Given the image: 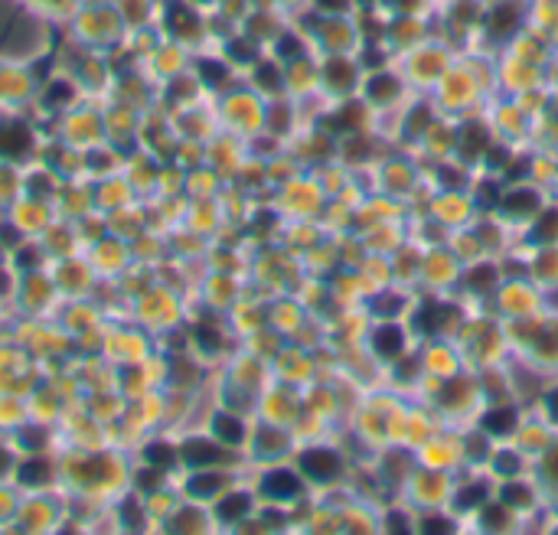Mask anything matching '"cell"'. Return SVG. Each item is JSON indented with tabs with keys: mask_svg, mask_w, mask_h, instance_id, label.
<instances>
[{
	"mask_svg": "<svg viewBox=\"0 0 558 535\" xmlns=\"http://www.w3.org/2000/svg\"><path fill=\"white\" fill-rule=\"evenodd\" d=\"M327 79H330L333 85H350V82H353L350 62H343V59H333L330 66H327Z\"/></svg>",
	"mask_w": 558,
	"mask_h": 535,
	"instance_id": "2e32d148",
	"label": "cell"
},
{
	"mask_svg": "<svg viewBox=\"0 0 558 535\" xmlns=\"http://www.w3.org/2000/svg\"><path fill=\"white\" fill-rule=\"evenodd\" d=\"M222 483H226L222 477H196L193 483H189V489H193L196 496H209V493H216Z\"/></svg>",
	"mask_w": 558,
	"mask_h": 535,
	"instance_id": "ac0fdd59",
	"label": "cell"
},
{
	"mask_svg": "<svg viewBox=\"0 0 558 535\" xmlns=\"http://www.w3.org/2000/svg\"><path fill=\"white\" fill-rule=\"evenodd\" d=\"M425 124V111H415V121H411V131H418Z\"/></svg>",
	"mask_w": 558,
	"mask_h": 535,
	"instance_id": "836d02e7",
	"label": "cell"
},
{
	"mask_svg": "<svg viewBox=\"0 0 558 535\" xmlns=\"http://www.w3.org/2000/svg\"><path fill=\"white\" fill-rule=\"evenodd\" d=\"M183 457H186L189 463H219V460H229L216 444H206V441H189L186 447H183Z\"/></svg>",
	"mask_w": 558,
	"mask_h": 535,
	"instance_id": "277c9868",
	"label": "cell"
},
{
	"mask_svg": "<svg viewBox=\"0 0 558 535\" xmlns=\"http://www.w3.org/2000/svg\"><path fill=\"white\" fill-rule=\"evenodd\" d=\"M516 27H519V7H516V4H500V7L490 13V29H493V36L512 33Z\"/></svg>",
	"mask_w": 558,
	"mask_h": 535,
	"instance_id": "7a4b0ae2",
	"label": "cell"
},
{
	"mask_svg": "<svg viewBox=\"0 0 558 535\" xmlns=\"http://www.w3.org/2000/svg\"><path fill=\"white\" fill-rule=\"evenodd\" d=\"M441 317H447V310L437 307V304H428V307L418 313V327H421V330H437V327H441Z\"/></svg>",
	"mask_w": 558,
	"mask_h": 535,
	"instance_id": "5bb4252c",
	"label": "cell"
},
{
	"mask_svg": "<svg viewBox=\"0 0 558 535\" xmlns=\"http://www.w3.org/2000/svg\"><path fill=\"white\" fill-rule=\"evenodd\" d=\"M512 424H516V412L512 408H496V412H490L483 418V428L490 434H506Z\"/></svg>",
	"mask_w": 558,
	"mask_h": 535,
	"instance_id": "8992f818",
	"label": "cell"
},
{
	"mask_svg": "<svg viewBox=\"0 0 558 535\" xmlns=\"http://www.w3.org/2000/svg\"><path fill=\"white\" fill-rule=\"evenodd\" d=\"M493 284H496V274H493V268H473L470 271V287L473 291H490Z\"/></svg>",
	"mask_w": 558,
	"mask_h": 535,
	"instance_id": "e0dca14e",
	"label": "cell"
},
{
	"mask_svg": "<svg viewBox=\"0 0 558 535\" xmlns=\"http://www.w3.org/2000/svg\"><path fill=\"white\" fill-rule=\"evenodd\" d=\"M483 493H486L483 487H470V489H464V493L457 496V503H461V506H473V503H480V499H483Z\"/></svg>",
	"mask_w": 558,
	"mask_h": 535,
	"instance_id": "ffe728a7",
	"label": "cell"
},
{
	"mask_svg": "<svg viewBox=\"0 0 558 535\" xmlns=\"http://www.w3.org/2000/svg\"><path fill=\"white\" fill-rule=\"evenodd\" d=\"M281 53H284V56H297V53H301V46H297V43L287 36V39L281 43Z\"/></svg>",
	"mask_w": 558,
	"mask_h": 535,
	"instance_id": "f546056e",
	"label": "cell"
},
{
	"mask_svg": "<svg viewBox=\"0 0 558 535\" xmlns=\"http://www.w3.org/2000/svg\"><path fill=\"white\" fill-rule=\"evenodd\" d=\"M398 307V301H395V297H382V304H376V310H379V313H392V310H395Z\"/></svg>",
	"mask_w": 558,
	"mask_h": 535,
	"instance_id": "f1b7e54d",
	"label": "cell"
},
{
	"mask_svg": "<svg viewBox=\"0 0 558 535\" xmlns=\"http://www.w3.org/2000/svg\"><path fill=\"white\" fill-rule=\"evenodd\" d=\"M323 10H330V13H340L343 7H346V0H320Z\"/></svg>",
	"mask_w": 558,
	"mask_h": 535,
	"instance_id": "4dcf8cb0",
	"label": "cell"
},
{
	"mask_svg": "<svg viewBox=\"0 0 558 535\" xmlns=\"http://www.w3.org/2000/svg\"><path fill=\"white\" fill-rule=\"evenodd\" d=\"M425 532H447V522H441V519H425Z\"/></svg>",
	"mask_w": 558,
	"mask_h": 535,
	"instance_id": "83f0119b",
	"label": "cell"
},
{
	"mask_svg": "<svg viewBox=\"0 0 558 535\" xmlns=\"http://www.w3.org/2000/svg\"><path fill=\"white\" fill-rule=\"evenodd\" d=\"M46 477H49V467H46V463H39V460H29V463L20 467V480L29 483V487H39Z\"/></svg>",
	"mask_w": 558,
	"mask_h": 535,
	"instance_id": "9c48e42d",
	"label": "cell"
},
{
	"mask_svg": "<svg viewBox=\"0 0 558 535\" xmlns=\"http://www.w3.org/2000/svg\"><path fill=\"white\" fill-rule=\"evenodd\" d=\"M555 235H558V212H545L539 226L532 229V238H536V242H549Z\"/></svg>",
	"mask_w": 558,
	"mask_h": 535,
	"instance_id": "7c38bea8",
	"label": "cell"
},
{
	"mask_svg": "<svg viewBox=\"0 0 558 535\" xmlns=\"http://www.w3.org/2000/svg\"><path fill=\"white\" fill-rule=\"evenodd\" d=\"M372 343H376V349L382 356H395L398 349H402V333H398L395 327H379Z\"/></svg>",
	"mask_w": 558,
	"mask_h": 535,
	"instance_id": "5b68a950",
	"label": "cell"
},
{
	"mask_svg": "<svg viewBox=\"0 0 558 535\" xmlns=\"http://www.w3.org/2000/svg\"><path fill=\"white\" fill-rule=\"evenodd\" d=\"M203 79H209V82H222V79H226V69L219 66V62H203Z\"/></svg>",
	"mask_w": 558,
	"mask_h": 535,
	"instance_id": "44dd1931",
	"label": "cell"
},
{
	"mask_svg": "<svg viewBox=\"0 0 558 535\" xmlns=\"http://www.w3.org/2000/svg\"><path fill=\"white\" fill-rule=\"evenodd\" d=\"M258 79H261V85H268V88H275V85L281 82V79H278V72H275V69H268V66H261V69H258Z\"/></svg>",
	"mask_w": 558,
	"mask_h": 535,
	"instance_id": "484cf974",
	"label": "cell"
},
{
	"mask_svg": "<svg viewBox=\"0 0 558 535\" xmlns=\"http://www.w3.org/2000/svg\"><path fill=\"white\" fill-rule=\"evenodd\" d=\"M516 467H519V463H516L512 454H500V460H496V470H500V473H516Z\"/></svg>",
	"mask_w": 558,
	"mask_h": 535,
	"instance_id": "d4e9b609",
	"label": "cell"
},
{
	"mask_svg": "<svg viewBox=\"0 0 558 535\" xmlns=\"http://www.w3.org/2000/svg\"><path fill=\"white\" fill-rule=\"evenodd\" d=\"M232 53H236L238 59H252V46H242V43H236V46H232Z\"/></svg>",
	"mask_w": 558,
	"mask_h": 535,
	"instance_id": "d6a6232c",
	"label": "cell"
},
{
	"mask_svg": "<svg viewBox=\"0 0 558 535\" xmlns=\"http://www.w3.org/2000/svg\"><path fill=\"white\" fill-rule=\"evenodd\" d=\"M147 460L157 463V467H167V463L173 460V451L170 447H163V444H157V447H147Z\"/></svg>",
	"mask_w": 558,
	"mask_h": 535,
	"instance_id": "d6986e66",
	"label": "cell"
},
{
	"mask_svg": "<svg viewBox=\"0 0 558 535\" xmlns=\"http://www.w3.org/2000/svg\"><path fill=\"white\" fill-rule=\"evenodd\" d=\"M503 499H506V503H526L529 493H526L522 487H506V489H503Z\"/></svg>",
	"mask_w": 558,
	"mask_h": 535,
	"instance_id": "603a6c76",
	"label": "cell"
},
{
	"mask_svg": "<svg viewBox=\"0 0 558 535\" xmlns=\"http://www.w3.org/2000/svg\"><path fill=\"white\" fill-rule=\"evenodd\" d=\"M549 405H552V414H555V418H558V392L549 398Z\"/></svg>",
	"mask_w": 558,
	"mask_h": 535,
	"instance_id": "e575fe53",
	"label": "cell"
},
{
	"mask_svg": "<svg viewBox=\"0 0 558 535\" xmlns=\"http://www.w3.org/2000/svg\"><path fill=\"white\" fill-rule=\"evenodd\" d=\"M170 13H173V27H180V23H183V27H186V33H189V29H193V27H196V20L189 17V13H186V10H183V7H173Z\"/></svg>",
	"mask_w": 558,
	"mask_h": 535,
	"instance_id": "7402d4cb",
	"label": "cell"
},
{
	"mask_svg": "<svg viewBox=\"0 0 558 535\" xmlns=\"http://www.w3.org/2000/svg\"><path fill=\"white\" fill-rule=\"evenodd\" d=\"M461 137H464V154H467V157H473V154L483 151V128H480V124H467Z\"/></svg>",
	"mask_w": 558,
	"mask_h": 535,
	"instance_id": "4fadbf2b",
	"label": "cell"
},
{
	"mask_svg": "<svg viewBox=\"0 0 558 535\" xmlns=\"http://www.w3.org/2000/svg\"><path fill=\"white\" fill-rule=\"evenodd\" d=\"M27 131L23 128H4L0 131V151L4 154H20V151H27Z\"/></svg>",
	"mask_w": 558,
	"mask_h": 535,
	"instance_id": "52a82bcc",
	"label": "cell"
},
{
	"mask_svg": "<svg viewBox=\"0 0 558 535\" xmlns=\"http://www.w3.org/2000/svg\"><path fill=\"white\" fill-rule=\"evenodd\" d=\"M301 467L307 470L313 480H330L340 473V457L330 451H307L301 457Z\"/></svg>",
	"mask_w": 558,
	"mask_h": 535,
	"instance_id": "6da1fadb",
	"label": "cell"
},
{
	"mask_svg": "<svg viewBox=\"0 0 558 535\" xmlns=\"http://www.w3.org/2000/svg\"><path fill=\"white\" fill-rule=\"evenodd\" d=\"M522 173H526V160H516V163L510 167V177H512V180H519Z\"/></svg>",
	"mask_w": 558,
	"mask_h": 535,
	"instance_id": "1f68e13d",
	"label": "cell"
},
{
	"mask_svg": "<svg viewBox=\"0 0 558 535\" xmlns=\"http://www.w3.org/2000/svg\"><path fill=\"white\" fill-rule=\"evenodd\" d=\"M297 489H301V483H297V477L287 473V470H275V473H268V477H265V493H268V496H294Z\"/></svg>",
	"mask_w": 558,
	"mask_h": 535,
	"instance_id": "3957f363",
	"label": "cell"
},
{
	"mask_svg": "<svg viewBox=\"0 0 558 535\" xmlns=\"http://www.w3.org/2000/svg\"><path fill=\"white\" fill-rule=\"evenodd\" d=\"M199 343L212 349V346H219V337H216V333H209V330H199Z\"/></svg>",
	"mask_w": 558,
	"mask_h": 535,
	"instance_id": "4316f807",
	"label": "cell"
},
{
	"mask_svg": "<svg viewBox=\"0 0 558 535\" xmlns=\"http://www.w3.org/2000/svg\"><path fill=\"white\" fill-rule=\"evenodd\" d=\"M248 509V496H242V493H236V496H229L222 506H219V516L222 519H238L242 513Z\"/></svg>",
	"mask_w": 558,
	"mask_h": 535,
	"instance_id": "9a60e30c",
	"label": "cell"
},
{
	"mask_svg": "<svg viewBox=\"0 0 558 535\" xmlns=\"http://www.w3.org/2000/svg\"><path fill=\"white\" fill-rule=\"evenodd\" d=\"M503 206L510 209V212H526V209L536 206V193L529 189H519V193H510V196L503 199Z\"/></svg>",
	"mask_w": 558,
	"mask_h": 535,
	"instance_id": "30bf717a",
	"label": "cell"
},
{
	"mask_svg": "<svg viewBox=\"0 0 558 535\" xmlns=\"http://www.w3.org/2000/svg\"><path fill=\"white\" fill-rule=\"evenodd\" d=\"M216 434L222 438V441H229V444H238V441H242V421H238V418H229V414H219V418H216Z\"/></svg>",
	"mask_w": 558,
	"mask_h": 535,
	"instance_id": "ba28073f",
	"label": "cell"
},
{
	"mask_svg": "<svg viewBox=\"0 0 558 535\" xmlns=\"http://www.w3.org/2000/svg\"><path fill=\"white\" fill-rule=\"evenodd\" d=\"M395 79H388V76H376L369 82V95L372 98H376V102H388V98H392V95H395Z\"/></svg>",
	"mask_w": 558,
	"mask_h": 535,
	"instance_id": "8fae6325",
	"label": "cell"
},
{
	"mask_svg": "<svg viewBox=\"0 0 558 535\" xmlns=\"http://www.w3.org/2000/svg\"><path fill=\"white\" fill-rule=\"evenodd\" d=\"M483 519H486V526L496 529V526H503V522H506V509L493 506V509H486V513H483Z\"/></svg>",
	"mask_w": 558,
	"mask_h": 535,
	"instance_id": "cb8c5ba5",
	"label": "cell"
},
{
	"mask_svg": "<svg viewBox=\"0 0 558 535\" xmlns=\"http://www.w3.org/2000/svg\"><path fill=\"white\" fill-rule=\"evenodd\" d=\"M4 467H7V460H4V454H0V470H4Z\"/></svg>",
	"mask_w": 558,
	"mask_h": 535,
	"instance_id": "d590c367",
	"label": "cell"
}]
</instances>
